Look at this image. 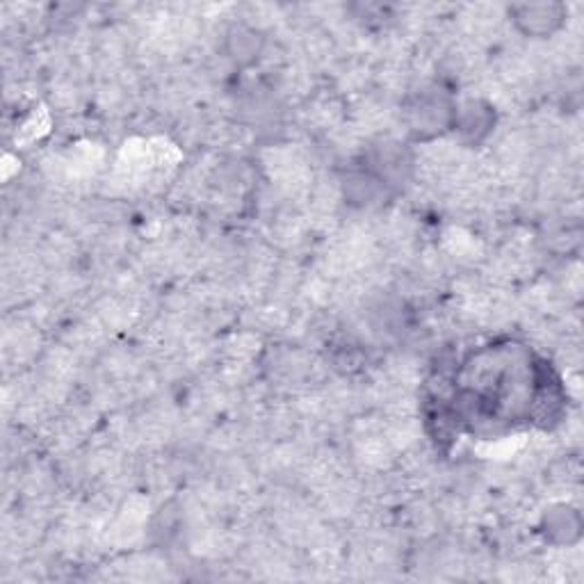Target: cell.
<instances>
[{
    "label": "cell",
    "instance_id": "cell-4",
    "mask_svg": "<svg viewBox=\"0 0 584 584\" xmlns=\"http://www.w3.org/2000/svg\"><path fill=\"white\" fill-rule=\"evenodd\" d=\"M544 535L554 546H573L582 537V516L571 504H554L544 516Z\"/></svg>",
    "mask_w": 584,
    "mask_h": 584
},
{
    "label": "cell",
    "instance_id": "cell-2",
    "mask_svg": "<svg viewBox=\"0 0 584 584\" xmlns=\"http://www.w3.org/2000/svg\"><path fill=\"white\" fill-rule=\"evenodd\" d=\"M516 28L535 39H546L562 28L567 21V8L557 3H529L510 8Z\"/></svg>",
    "mask_w": 584,
    "mask_h": 584
},
{
    "label": "cell",
    "instance_id": "cell-3",
    "mask_svg": "<svg viewBox=\"0 0 584 584\" xmlns=\"http://www.w3.org/2000/svg\"><path fill=\"white\" fill-rule=\"evenodd\" d=\"M495 126V113L482 98H468L455 110L453 130L459 132L462 140L468 144L484 142Z\"/></svg>",
    "mask_w": 584,
    "mask_h": 584
},
{
    "label": "cell",
    "instance_id": "cell-1",
    "mask_svg": "<svg viewBox=\"0 0 584 584\" xmlns=\"http://www.w3.org/2000/svg\"><path fill=\"white\" fill-rule=\"evenodd\" d=\"M457 103L443 90H424L411 98L405 117L407 126L418 140H434L445 130H453Z\"/></svg>",
    "mask_w": 584,
    "mask_h": 584
},
{
    "label": "cell",
    "instance_id": "cell-5",
    "mask_svg": "<svg viewBox=\"0 0 584 584\" xmlns=\"http://www.w3.org/2000/svg\"><path fill=\"white\" fill-rule=\"evenodd\" d=\"M262 50V37L254 28H247V25H235V28L229 33V56L241 62H254L258 60Z\"/></svg>",
    "mask_w": 584,
    "mask_h": 584
}]
</instances>
